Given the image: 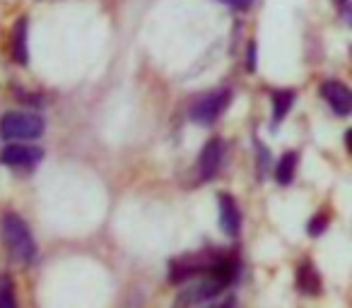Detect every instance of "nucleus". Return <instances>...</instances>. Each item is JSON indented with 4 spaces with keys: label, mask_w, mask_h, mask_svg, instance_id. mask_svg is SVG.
<instances>
[{
    "label": "nucleus",
    "mask_w": 352,
    "mask_h": 308,
    "mask_svg": "<svg viewBox=\"0 0 352 308\" xmlns=\"http://www.w3.org/2000/svg\"><path fill=\"white\" fill-rule=\"evenodd\" d=\"M256 56H258V49H256V41H251L249 44V49H246V70L249 73H256Z\"/></svg>",
    "instance_id": "obj_15"
},
{
    "label": "nucleus",
    "mask_w": 352,
    "mask_h": 308,
    "mask_svg": "<svg viewBox=\"0 0 352 308\" xmlns=\"http://www.w3.org/2000/svg\"><path fill=\"white\" fill-rule=\"evenodd\" d=\"M297 287L307 296H318L321 294V277L316 272V265L309 263V260H304L297 268Z\"/></svg>",
    "instance_id": "obj_10"
},
{
    "label": "nucleus",
    "mask_w": 352,
    "mask_h": 308,
    "mask_svg": "<svg viewBox=\"0 0 352 308\" xmlns=\"http://www.w3.org/2000/svg\"><path fill=\"white\" fill-rule=\"evenodd\" d=\"M188 282H191V279H188ZM227 287H230V284H225L222 279L212 277V274H206V277L196 279V282H191L188 287H184V292H179L174 303L176 306H196V303L217 301V296L225 294Z\"/></svg>",
    "instance_id": "obj_3"
},
{
    "label": "nucleus",
    "mask_w": 352,
    "mask_h": 308,
    "mask_svg": "<svg viewBox=\"0 0 352 308\" xmlns=\"http://www.w3.org/2000/svg\"><path fill=\"white\" fill-rule=\"evenodd\" d=\"M321 97L333 108V113L340 118H347L352 113V92L347 84L338 82V80H328L321 84Z\"/></svg>",
    "instance_id": "obj_5"
},
{
    "label": "nucleus",
    "mask_w": 352,
    "mask_h": 308,
    "mask_svg": "<svg viewBox=\"0 0 352 308\" xmlns=\"http://www.w3.org/2000/svg\"><path fill=\"white\" fill-rule=\"evenodd\" d=\"M17 99L25 104H34V106H39V104H44V99L41 97H32L30 92H17Z\"/></svg>",
    "instance_id": "obj_17"
},
{
    "label": "nucleus",
    "mask_w": 352,
    "mask_h": 308,
    "mask_svg": "<svg viewBox=\"0 0 352 308\" xmlns=\"http://www.w3.org/2000/svg\"><path fill=\"white\" fill-rule=\"evenodd\" d=\"M232 102V89H215L208 92L206 97H201L191 106V118L198 126H212L217 118L225 113V108Z\"/></svg>",
    "instance_id": "obj_4"
},
{
    "label": "nucleus",
    "mask_w": 352,
    "mask_h": 308,
    "mask_svg": "<svg viewBox=\"0 0 352 308\" xmlns=\"http://www.w3.org/2000/svg\"><path fill=\"white\" fill-rule=\"evenodd\" d=\"M217 202H220L222 231L234 239V236H239V231H241V210H239V205H236V200L230 196V193H220Z\"/></svg>",
    "instance_id": "obj_8"
},
{
    "label": "nucleus",
    "mask_w": 352,
    "mask_h": 308,
    "mask_svg": "<svg viewBox=\"0 0 352 308\" xmlns=\"http://www.w3.org/2000/svg\"><path fill=\"white\" fill-rule=\"evenodd\" d=\"M12 60L17 65L30 63V20L20 17L12 27Z\"/></svg>",
    "instance_id": "obj_9"
},
{
    "label": "nucleus",
    "mask_w": 352,
    "mask_h": 308,
    "mask_svg": "<svg viewBox=\"0 0 352 308\" xmlns=\"http://www.w3.org/2000/svg\"><path fill=\"white\" fill-rule=\"evenodd\" d=\"M46 130V123L36 113L10 111L0 116V137L3 140H36Z\"/></svg>",
    "instance_id": "obj_2"
},
{
    "label": "nucleus",
    "mask_w": 352,
    "mask_h": 308,
    "mask_svg": "<svg viewBox=\"0 0 352 308\" xmlns=\"http://www.w3.org/2000/svg\"><path fill=\"white\" fill-rule=\"evenodd\" d=\"M297 164H299V154L297 152H285L283 157H280V162L275 164V181L280 183V186H289V183L294 181V171H297Z\"/></svg>",
    "instance_id": "obj_11"
},
{
    "label": "nucleus",
    "mask_w": 352,
    "mask_h": 308,
    "mask_svg": "<svg viewBox=\"0 0 352 308\" xmlns=\"http://www.w3.org/2000/svg\"><path fill=\"white\" fill-rule=\"evenodd\" d=\"M17 296H15V282L10 274H0V308H15Z\"/></svg>",
    "instance_id": "obj_13"
},
{
    "label": "nucleus",
    "mask_w": 352,
    "mask_h": 308,
    "mask_svg": "<svg viewBox=\"0 0 352 308\" xmlns=\"http://www.w3.org/2000/svg\"><path fill=\"white\" fill-rule=\"evenodd\" d=\"M220 3L234 8V10H249V8L254 5V0H220Z\"/></svg>",
    "instance_id": "obj_16"
},
{
    "label": "nucleus",
    "mask_w": 352,
    "mask_h": 308,
    "mask_svg": "<svg viewBox=\"0 0 352 308\" xmlns=\"http://www.w3.org/2000/svg\"><path fill=\"white\" fill-rule=\"evenodd\" d=\"M44 159V150L34 145H8L0 152V164L8 167H34Z\"/></svg>",
    "instance_id": "obj_6"
},
{
    "label": "nucleus",
    "mask_w": 352,
    "mask_h": 308,
    "mask_svg": "<svg viewBox=\"0 0 352 308\" xmlns=\"http://www.w3.org/2000/svg\"><path fill=\"white\" fill-rule=\"evenodd\" d=\"M222 157H225V142L212 137L206 142L201 157H198V174H201L203 181H212L217 176L222 167Z\"/></svg>",
    "instance_id": "obj_7"
},
{
    "label": "nucleus",
    "mask_w": 352,
    "mask_h": 308,
    "mask_svg": "<svg viewBox=\"0 0 352 308\" xmlns=\"http://www.w3.org/2000/svg\"><path fill=\"white\" fill-rule=\"evenodd\" d=\"M270 102H273V126L285 121V116L289 113L294 104V89H275L270 94Z\"/></svg>",
    "instance_id": "obj_12"
},
{
    "label": "nucleus",
    "mask_w": 352,
    "mask_h": 308,
    "mask_svg": "<svg viewBox=\"0 0 352 308\" xmlns=\"http://www.w3.org/2000/svg\"><path fill=\"white\" fill-rule=\"evenodd\" d=\"M326 226H328V217H326V215H316L311 222H309L307 234H309V236H321L323 231H326Z\"/></svg>",
    "instance_id": "obj_14"
},
{
    "label": "nucleus",
    "mask_w": 352,
    "mask_h": 308,
    "mask_svg": "<svg viewBox=\"0 0 352 308\" xmlns=\"http://www.w3.org/2000/svg\"><path fill=\"white\" fill-rule=\"evenodd\" d=\"M338 5V10L342 12V17H345V22H350V0H333Z\"/></svg>",
    "instance_id": "obj_18"
},
{
    "label": "nucleus",
    "mask_w": 352,
    "mask_h": 308,
    "mask_svg": "<svg viewBox=\"0 0 352 308\" xmlns=\"http://www.w3.org/2000/svg\"><path fill=\"white\" fill-rule=\"evenodd\" d=\"M0 234H3V241H6L8 250H10V255L17 263L22 265L34 263L39 248H36V241L32 236L30 226H27V222L20 215L6 212L3 220H0Z\"/></svg>",
    "instance_id": "obj_1"
}]
</instances>
